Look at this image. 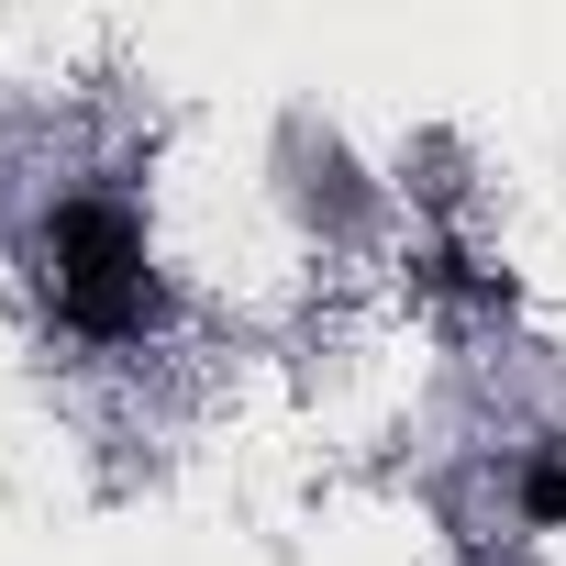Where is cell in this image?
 Wrapping results in <instances>:
<instances>
[{
    "instance_id": "cell-1",
    "label": "cell",
    "mask_w": 566,
    "mask_h": 566,
    "mask_svg": "<svg viewBox=\"0 0 566 566\" xmlns=\"http://www.w3.org/2000/svg\"><path fill=\"white\" fill-rule=\"evenodd\" d=\"M34 255H45V301L78 345H145L156 312H167V277H156V244H145V211L112 200V189H67L45 222H34Z\"/></svg>"
},
{
    "instance_id": "cell-2",
    "label": "cell",
    "mask_w": 566,
    "mask_h": 566,
    "mask_svg": "<svg viewBox=\"0 0 566 566\" xmlns=\"http://www.w3.org/2000/svg\"><path fill=\"white\" fill-rule=\"evenodd\" d=\"M522 522L566 533V455H522Z\"/></svg>"
}]
</instances>
